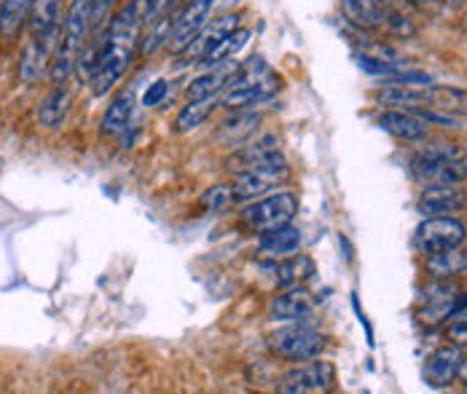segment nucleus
I'll return each instance as SVG.
<instances>
[{
    "instance_id": "obj_1",
    "label": "nucleus",
    "mask_w": 467,
    "mask_h": 394,
    "mask_svg": "<svg viewBox=\"0 0 467 394\" xmlns=\"http://www.w3.org/2000/svg\"><path fill=\"white\" fill-rule=\"evenodd\" d=\"M145 27L143 14L129 4L119 6L105 35H103V46H100V59H97V70L95 78H91V89H95L97 97H103L105 91H111L124 73L132 65L135 49L140 43V33Z\"/></svg>"
},
{
    "instance_id": "obj_2",
    "label": "nucleus",
    "mask_w": 467,
    "mask_h": 394,
    "mask_svg": "<svg viewBox=\"0 0 467 394\" xmlns=\"http://www.w3.org/2000/svg\"><path fill=\"white\" fill-rule=\"evenodd\" d=\"M91 35V0H70V6L62 17L59 43L49 65V75L54 86H62L67 75L75 70L78 54Z\"/></svg>"
},
{
    "instance_id": "obj_3",
    "label": "nucleus",
    "mask_w": 467,
    "mask_h": 394,
    "mask_svg": "<svg viewBox=\"0 0 467 394\" xmlns=\"http://www.w3.org/2000/svg\"><path fill=\"white\" fill-rule=\"evenodd\" d=\"M411 174L422 185H462L467 180V156L459 145L432 143L411 158Z\"/></svg>"
},
{
    "instance_id": "obj_4",
    "label": "nucleus",
    "mask_w": 467,
    "mask_h": 394,
    "mask_svg": "<svg viewBox=\"0 0 467 394\" xmlns=\"http://www.w3.org/2000/svg\"><path fill=\"white\" fill-rule=\"evenodd\" d=\"M288 177H291V166H288L283 151H276L269 158H263V161H258V164L234 174V182H231L234 202L261 199V196L274 193V188L288 182Z\"/></svg>"
},
{
    "instance_id": "obj_5",
    "label": "nucleus",
    "mask_w": 467,
    "mask_h": 394,
    "mask_svg": "<svg viewBox=\"0 0 467 394\" xmlns=\"http://www.w3.org/2000/svg\"><path fill=\"white\" fill-rule=\"evenodd\" d=\"M296 215H299V196L293 190H276V193L261 196V199H253L239 212V220L253 234H269L293 223Z\"/></svg>"
},
{
    "instance_id": "obj_6",
    "label": "nucleus",
    "mask_w": 467,
    "mask_h": 394,
    "mask_svg": "<svg viewBox=\"0 0 467 394\" xmlns=\"http://www.w3.org/2000/svg\"><path fill=\"white\" fill-rule=\"evenodd\" d=\"M323 349H325V336L320 330H315L312 325H304V322L279 328L271 336V352L276 357H283V359H291V362L315 359V357L323 354Z\"/></svg>"
},
{
    "instance_id": "obj_7",
    "label": "nucleus",
    "mask_w": 467,
    "mask_h": 394,
    "mask_svg": "<svg viewBox=\"0 0 467 394\" xmlns=\"http://www.w3.org/2000/svg\"><path fill=\"white\" fill-rule=\"evenodd\" d=\"M467 239V226L454 218V215H443V218H424V223L416 228V247L424 255H438L446 250H456L462 247Z\"/></svg>"
},
{
    "instance_id": "obj_8",
    "label": "nucleus",
    "mask_w": 467,
    "mask_h": 394,
    "mask_svg": "<svg viewBox=\"0 0 467 394\" xmlns=\"http://www.w3.org/2000/svg\"><path fill=\"white\" fill-rule=\"evenodd\" d=\"M336 383V370L331 362L307 359V365H299L288 370L276 381V391L283 394H315V391H331Z\"/></svg>"
},
{
    "instance_id": "obj_9",
    "label": "nucleus",
    "mask_w": 467,
    "mask_h": 394,
    "mask_svg": "<svg viewBox=\"0 0 467 394\" xmlns=\"http://www.w3.org/2000/svg\"><path fill=\"white\" fill-rule=\"evenodd\" d=\"M215 4L218 0H185V4L177 9L172 38H169V51L172 54L185 51V46L199 35V30L210 22Z\"/></svg>"
},
{
    "instance_id": "obj_10",
    "label": "nucleus",
    "mask_w": 467,
    "mask_h": 394,
    "mask_svg": "<svg viewBox=\"0 0 467 394\" xmlns=\"http://www.w3.org/2000/svg\"><path fill=\"white\" fill-rule=\"evenodd\" d=\"M276 89H279V75L271 70L269 75H263L261 81H253V83H229L218 97V105L226 111H245V108H253V105L271 100Z\"/></svg>"
},
{
    "instance_id": "obj_11",
    "label": "nucleus",
    "mask_w": 467,
    "mask_h": 394,
    "mask_svg": "<svg viewBox=\"0 0 467 394\" xmlns=\"http://www.w3.org/2000/svg\"><path fill=\"white\" fill-rule=\"evenodd\" d=\"M424 218H443L467 207V193L459 185H424L416 202Z\"/></svg>"
},
{
    "instance_id": "obj_12",
    "label": "nucleus",
    "mask_w": 467,
    "mask_h": 394,
    "mask_svg": "<svg viewBox=\"0 0 467 394\" xmlns=\"http://www.w3.org/2000/svg\"><path fill=\"white\" fill-rule=\"evenodd\" d=\"M237 70H239L237 57L207 67V73L197 75L189 86H185V100H207V97H221V91L234 81Z\"/></svg>"
},
{
    "instance_id": "obj_13",
    "label": "nucleus",
    "mask_w": 467,
    "mask_h": 394,
    "mask_svg": "<svg viewBox=\"0 0 467 394\" xmlns=\"http://www.w3.org/2000/svg\"><path fill=\"white\" fill-rule=\"evenodd\" d=\"M339 6L344 19L357 30H379L390 17L387 0H339Z\"/></svg>"
},
{
    "instance_id": "obj_14",
    "label": "nucleus",
    "mask_w": 467,
    "mask_h": 394,
    "mask_svg": "<svg viewBox=\"0 0 467 394\" xmlns=\"http://www.w3.org/2000/svg\"><path fill=\"white\" fill-rule=\"evenodd\" d=\"M239 14H223V17H218V19H213V22H207L202 30H199V35L185 46V51H180L177 57H183V59H191V62H199L205 54H207V49H213L221 38H226L231 30H237L239 27Z\"/></svg>"
},
{
    "instance_id": "obj_15",
    "label": "nucleus",
    "mask_w": 467,
    "mask_h": 394,
    "mask_svg": "<svg viewBox=\"0 0 467 394\" xmlns=\"http://www.w3.org/2000/svg\"><path fill=\"white\" fill-rule=\"evenodd\" d=\"M379 127L401 143H419L430 132L427 121L416 111H385L379 116Z\"/></svg>"
},
{
    "instance_id": "obj_16",
    "label": "nucleus",
    "mask_w": 467,
    "mask_h": 394,
    "mask_svg": "<svg viewBox=\"0 0 467 394\" xmlns=\"http://www.w3.org/2000/svg\"><path fill=\"white\" fill-rule=\"evenodd\" d=\"M312 309H315V298H312V292L307 287H301V284L285 287L269 306L274 320H285V322L304 320Z\"/></svg>"
},
{
    "instance_id": "obj_17",
    "label": "nucleus",
    "mask_w": 467,
    "mask_h": 394,
    "mask_svg": "<svg viewBox=\"0 0 467 394\" xmlns=\"http://www.w3.org/2000/svg\"><path fill=\"white\" fill-rule=\"evenodd\" d=\"M459 362H462V352H459L456 344L435 349L424 359V381L430 386H435V389L448 386L456 378V373H459Z\"/></svg>"
},
{
    "instance_id": "obj_18",
    "label": "nucleus",
    "mask_w": 467,
    "mask_h": 394,
    "mask_svg": "<svg viewBox=\"0 0 467 394\" xmlns=\"http://www.w3.org/2000/svg\"><path fill=\"white\" fill-rule=\"evenodd\" d=\"M427 105L424 111H435L443 116H467V91L456 86H424Z\"/></svg>"
},
{
    "instance_id": "obj_19",
    "label": "nucleus",
    "mask_w": 467,
    "mask_h": 394,
    "mask_svg": "<svg viewBox=\"0 0 467 394\" xmlns=\"http://www.w3.org/2000/svg\"><path fill=\"white\" fill-rule=\"evenodd\" d=\"M132 108H135L132 91H127V89L119 91L113 100H111V105L105 108V116L100 121V135L103 137H116V135L127 132L129 119H132Z\"/></svg>"
},
{
    "instance_id": "obj_20",
    "label": "nucleus",
    "mask_w": 467,
    "mask_h": 394,
    "mask_svg": "<svg viewBox=\"0 0 467 394\" xmlns=\"http://www.w3.org/2000/svg\"><path fill=\"white\" fill-rule=\"evenodd\" d=\"M299 247H301V231L291 223L276 231L261 234V242H258V250L266 258H288L299 252Z\"/></svg>"
},
{
    "instance_id": "obj_21",
    "label": "nucleus",
    "mask_w": 467,
    "mask_h": 394,
    "mask_svg": "<svg viewBox=\"0 0 467 394\" xmlns=\"http://www.w3.org/2000/svg\"><path fill=\"white\" fill-rule=\"evenodd\" d=\"M70 105H73L70 91L65 86H54L38 105V124L46 127V129H57L67 119Z\"/></svg>"
},
{
    "instance_id": "obj_22",
    "label": "nucleus",
    "mask_w": 467,
    "mask_h": 394,
    "mask_svg": "<svg viewBox=\"0 0 467 394\" xmlns=\"http://www.w3.org/2000/svg\"><path fill=\"white\" fill-rule=\"evenodd\" d=\"M218 97H207V100H189L183 105V111L175 116V132L177 135H189L194 129H199L215 111Z\"/></svg>"
},
{
    "instance_id": "obj_23",
    "label": "nucleus",
    "mask_w": 467,
    "mask_h": 394,
    "mask_svg": "<svg viewBox=\"0 0 467 394\" xmlns=\"http://www.w3.org/2000/svg\"><path fill=\"white\" fill-rule=\"evenodd\" d=\"M253 38V33L247 30V27H237V30H231L226 38H221L213 49H207V54L199 59L205 67H213V65H221V62H226V59H234L245 46H247V41Z\"/></svg>"
},
{
    "instance_id": "obj_24",
    "label": "nucleus",
    "mask_w": 467,
    "mask_h": 394,
    "mask_svg": "<svg viewBox=\"0 0 467 394\" xmlns=\"http://www.w3.org/2000/svg\"><path fill=\"white\" fill-rule=\"evenodd\" d=\"M175 14H177V12L169 14V9H164L159 17H153L151 22H145L148 35H145V41H143V46H140V54H143V57H151V54H156L159 49L169 46L172 27H175Z\"/></svg>"
},
{
    "instance_id": "obj_25",
    "label": "nucleus",
    "mask_w": 467,
    "mask_h": 394,
    "mask_svg": "<svg viewBox=\"0 0 467 394\" xmlns=\"http://www.w3.org/2000/svg\"><path fill=\"white\" fill-rule=\"evenodd\" d=\"M33 12V0H4V12H0V35L17 38L19 30L27 25Z\"/></svg>"
},
{
    "instance_id": "obj_26",
    "label": "nucleus",
    "mask_w": 467,
    "mask_h": 394,
    "mask_svg": "<svg viewBox=\"0 0 467 394\" xmlns=\"http://www.w3.org/2000/svg\"><path fill=\"white\" fill-rule=\"evenodd\" d=\"M274 274H276V287H283V290L296 287V284L307 282L309 276H315V263L307 255H293L285 263H279Z\"/></svg>"
},
{
    "instance_id": "obj_27",
    "label": "nucleus",
    "mask_w": 467,
    "mask_h": 394,
    "mask_svg": "<svg viewBox=\"0 0 467 394\" xmlns=\"http://www.w3.org/2000/svg\"><path fill=\"white\" fill-rule=\"evenodd\" d=\"M258 121H261V116H255V113H237L234 119L221 124V137L229 140V145H237V143H242V140L255 135V124Z\"/></svg>"
},
{
    "instance_id": "obj_28",
    "label": "nucleus",
    "mask_w": 467,
    "mask_h": 394,
    "mask_svg": "<svg viewBox=\"0 0 467 394\" xmlns=\"http://www.w3.org/2000/svg\"><path fill=\"white\" fill-rule=\"evenodd\" d=\"M464 268H467V258H464V252H459V247L430 255V271L435 276H456Z\"/></svg>"
},
{
    "instance_id": "obj_29",
    "label": "nucleus",
    "mask_w": 467,
    "mask_h": 394,
    "mask_svg": "<svg viewBox=\"0 0 467 394\" xmlns=\"http://www.w3.org/2000/svg\"><path fill=\"white\" fill-rule=\"evenodd\" d=\"M119 0H91V35L103 38L113 14H116Z\"/></svg>"
},
{
    "instance_id": "obj_30",
    "label": "nucleus",
    "mask_w": 467,
    "mask_h": 394,
    "mask_svg": "<svg viewBox=\"0 0 467 394\" xmlns=\"http://www.w3.org/2000/svg\"><path fill=\"white\" fill-rule=\"evenodd\" d=\"M199 205H202L205 210H210V212H221V210L231 207V205H234L231 185H213V188H207V190L202 193Z\"/></svg>"
},
{
    "instance_id": "obj_31",
    "label": "nucleus",
    "mask_w": 467,
    "mask_h": 394,
    "mask_svg": "<svg viewBox=\"0 0 467 394\" xmlns=\"http://www.w3.org/2000/svg\"><path fill=\"white\" fill-rule=\"evenodd\" d=\"M387 33L393 35V38H401V41H409V38H414L416 35V25L406 17V14H401V12H393L390 9V17H387Z\"/></svg>"
},
{
    "instance_id": "obj_32",
    "label": "nucleus",
    "mask_w": 467,
    "mask_h": 394,
    "mask_svg": "<svg viewBox=\"0 0 467 394\" xmlns=\"http://www.w3.org/2000/svg\"><path fill=\"white\" fill-rule=\"evenodd\" d=\"M167 91H169V83H167L164 78L153 81V83L145 89V94H143V105H145V108H156V105H161V103H164V97H167Z\"/></svg>"
},
{
    "instance_id": "obj_33",
    "label": "nucleus",
    "mask_w": 467,
    "mask_h": 394,
    "mask_svg": "<svg viewBox=\"0 0 467 394\" xmlns=\"http://www.w3.org/2000/svg\"><path fill=\"white\" fill-rule=\"evenodd\" d=\"M129 4L143 14L145 22H151L153 17H159L167 9V0H129Z\"/></svg>"
},
{
    "instance_id": "obj_34",
    "label": "nucleus",
    "mask_w": 467,
    "mask_h": 394,
    "mask_svg": "<svg viewBox=\"0 0 467 394\" xmlns=\"http://www.w3.org/2000/svg\"><path fill=\"white\" fill-rule=\"evenodd\" d=\"M448 336L456 346H464L467 344V320H454L448 328Z\"/></svg>"
},
{
    "instance_id": "obj_35",
    "label": "nucleus",
    "mask_w": 467,
    "mask_h": 394,
    "mask_svg": "<svg viewBox=\"0 0 467 394\" xmlns=\"http://www.w3.org/2000/svg\"><path fill=\"white\" fill-rule=\"evenodd\" d=\"M406 4H411V6H416V9H430V12H435V9L440 6V0H406Z\"/></svg>"
},
{
    "instance_id": "obj_36",
    "label": "nucleus",
    "mask_w": 467,
    "mask_h": 394,
    "mask_svg": "<svg viewBox=\"0 0 467 394\" xmlns=\"http://www.w3.org/2000/svg\"><path fill=\"white\" fill-rule=\"evenodd\" d=\"M464 383H467V354H462V362H459V373H456Z\"/></svg>"
}]
</instances>
